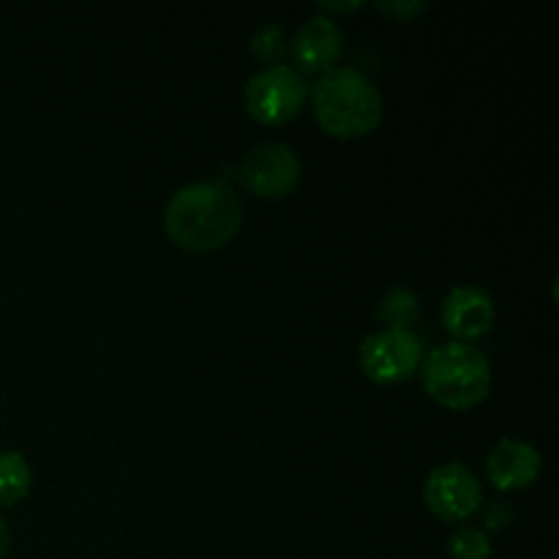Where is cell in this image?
<instances>
[{
    "instance_id": "cell-1",
    "label": "cell",
    "mask_w": 559,
    "mask_h": 559,
    "mask_svg": "<svg viewBox=\"0 0 559 559\" xmlns=\"http://www.w3.org/2000/svg\"><path fill=\"white\" fill-rule=\"evenodd\" d=\"M243 222L238 194L224 183L180 186L164 211V229L186 251L205 254L227 246Z\"/></svg>"
},
{
    "instance_id": "cell-2",
    "label": "cell",
    "mask_w": 559,
    "mask_h": 559,
    "mask_svg": "<svg viewBox=\"0 0 559 559\" xmlns=\"http://www.w3.org/2000/svg\"><path fill=\"white\" fill-rule=\"evenodd\" d=\"M311 104L322 129L342 140L371 134L385 112L380 87L355 66L325 71L311 87Z\"/></svg>"
},
{
    "instance_id": "cell-3",
    "label": "cell",
    "mask_w": 559,
    "mask_h": 559,
    "mask_svg": "<svg viewBox=\"0 0 559 559\" xmlns=\"http://www.w3.org/2000/svg\"><path fill=\"white\" fill-rule=\"evenodd\" d=\"M424 385L435 402L451 409H469L489 396L491 366L467 342H448L431 349L424 364Z\"/></svg>"
},
{
    "instance_id": "cell-4",
    "label": "cell",
    "mask_w": 559,
    "mask_h": 559,
    "mask_svg": "<svg viewBox=\"0 0 559 559\" xmlns=\"http://www.w3.org/2000/svg\"><path fill=\"white\" fill-rule=\"evenodd\" d=\"M306 98H309V85L293 66H265L246 82V109L251 118L267 126H282L293 120Z\"/></svg>"
},
{
    "instance_id": "cell-5",
    "label": "cell",
    "mask_w": 559,
    "mask_h": 559,
    "mask_svg": "<svg viewBox=\"0 0 559 559\" xmlns=\"http://www.w3.org/2000/svg\"><path fill=\"white\" fill-rule=\"evenodd\" d=\"M424 358L420 338L409 328H380L360 344V369L382 385L402 382L415 374Z\"/></svg>"
},
{
    "instance_id": "cell-6",
    "label": "cell",
    "mask_w": 559,
    "mask_h": 559,
    "mask_svg": "<svg viewBox=\"0 0 559 559\" xmlns=\"http://www.w3.org/2000/svg\"><path fill=\"white\" fill-rule=\"evenodd\" d=\"M300 173H304V164L293 147L284 142H262L246 153L240 164V183L251 194L276 200L300 183Z\"/></svg>"
},
{
    "instance_id": "cell-7",
    "label": "cell",
    "mask_w": 559,
    "mask_h": 559,
    "mask_svg": "<svg viewBox=\"0 0 559 559\" xmlns=\"http://www.w3.org/2000/svg\"><path fill=\"white\" fill-rule=\"evenodd\" d=\"M424 500L442 522H467L484 502V489L473 469L451 462L431 469L424 484Z\"/></svg>"
},
{
    "instance_id": "cell-8",
    "label": "cell",
    "mask_w": 559,
    "mask_h": 559,
    "mask_svg": "<svg viewBox=\"0 0 559 559\" xmlns=\"http://www.w3.org/2000/svg\"><path fill=\"white\" fill-rule=\"evenodd\" d=\"M442 325L456 342L486 336L495 325V298L473 284L453 287L442 300Z\"/></svg>"
},
{
    "instance_id": "cell-9",
    "label": "cell",
    "mask_w": 559,
    "mask_h": 559,
    "mask_svg": "<svg viewBox=\"0 0 559 559\" xmlns=\"http://www.w3.org/2000/svg\"><path fill=\"white\" fill-rule=\"evenodd\" d=\"M540 467H544V456H540L538 448L533 442L513 440V437L497 442L486 459V473H489L491 486L500 491L527 489L538 480Z\"/></svg>"
},
{
    "instance_id": "cell-10",
    "label": "cell",
    "mask_w": 559,
    "mask_h": 559,
    "mask_svg": "<svg viewBox=\"0 0 559 559\" xmlns=\"http://www.w3.org/2000/svg\"><path fill=\"white\" fill-rule=\"evenodd\" d=\"M344 47V33L336 25V20L325 14L309 16V20L300 25V31L295 33L293 41V55L298 60V66L311 74H325L333 69V63L338 60Z\"/></svg>"
},
{
    "instance_id": "cell-11",
    "label": "cell",
    "mask_w": 559,
    "mask_h": 559,
    "mask_svg": "<svg viewBox=\"0 0 559 559\" xmlns=\"http://www.w3.org/2000/svg\"><path fill=\"white\" fill-rule=\"evenodd\" d=\"M33 473L20 451H0V506H14L27 497Z\"/></svg>"
},
{
    "instance_id": "cell-12",
    "label": "cell",
    "mask_w": 559,
    "mask_h": 559,
    "mask_svg": "<svg viewBox=\"0 0 559 559\" xmlns=\"http://www.w3.org/2000/svg\"><path fill=\"white\" fill-rule=\"evenodd\" d=\"M420 314V300L413 289L396 287L380 300L377 317L385 322L388 328H409Z\"/></svg>"
},
{
    "instance_id": "cell-13",
    "label": "cell",
    "mask_w": 559,
    "mask_h": 559,
    "mask_svg": "<svg viewBox=\"0 0 559 559\" xmlns=\"http://www.w3.org/2000/svg\"><path fill=\"white\" fill-rule=\"evenodd\" d=\"M491 555H495L491 538L480 527L464 524L448 538V557L451 559H491Z\"/></svg>"
},
{
    "instance_id": "cell-14",
    "label": "cell",
    "mask_w": 559,
    "mask_h": 559,
    "mask_svg": "<svg viewBox=\"0 0 559 559\" xmlns=\"http://www.w3.org/2000/svg\"><path fill=\"white\" fill-rule=\"evenodd\" d=\"M284 49H287V36H284L282 27L273 25V22L262 25L260 31L251 36V52H254L257 58L265 60V63H276L284 55Z\"/></svg>"
},
{
    "instance_id": "cell-15",
    "label": "cell",
    "mask_w": 559,
    "mask_h": 559,
    "mask_svg": "<svg viewBox=\"0 0 559 559\" xmlns=\"http://www.w3.org/2000/svg\"><path fill=\"white\" fill-rule=\"evenodd\" d=\"M377 9L393 20H415L420 11H426V3L424 0H380Z\"/></svg>"
},
{
    "instance_id": "cell-16",
    "label": "cell",
    "mask_w": 559,
    "mask_h": 559,
    "mask_svg": "<svg viewBox=\"0 0 559 559\" xmlns=\"http://www.w3.org/2000/svg\"><path fill=\"white\" fill-rule=\"evenodd\" d=\"M511 519H513L511 508L502 506V502H495V506H489V511H486L484 522L489 530H506L508 524H511Z\"/></svg>"
},
{
    "instance_id": "cell-17",
    "label": "cell",
    "mask_w": 559,
    "mask_h": 559,
    "mask_svg": "<svg viewBox=\"0 0 559 559\" xmlns=\"http://www.w3.org/2000/svg\"><path fill=\"white\" fill-rule=\"evenodd\" d=\"M320 9L322 11H358V9H364V3H360V0H355V3H320Z\"/></svg>"
},
{
    "instance_id": "cell-18",
    "label": "cell",
    "mask_w": 559,
    "mask_h": 559,
    "mask_svg": "<svg viewBox=\"0 0 559 559\" xmlns=\"http://www.w3.org/2000/svg\"><path fill=\"white\" fill-rule=\"evenodd\" d=\"M9 544H11L9 524H5V519L0 516V559H3V557H5V551H9Z\"/></svg>"
}]
</instances>
